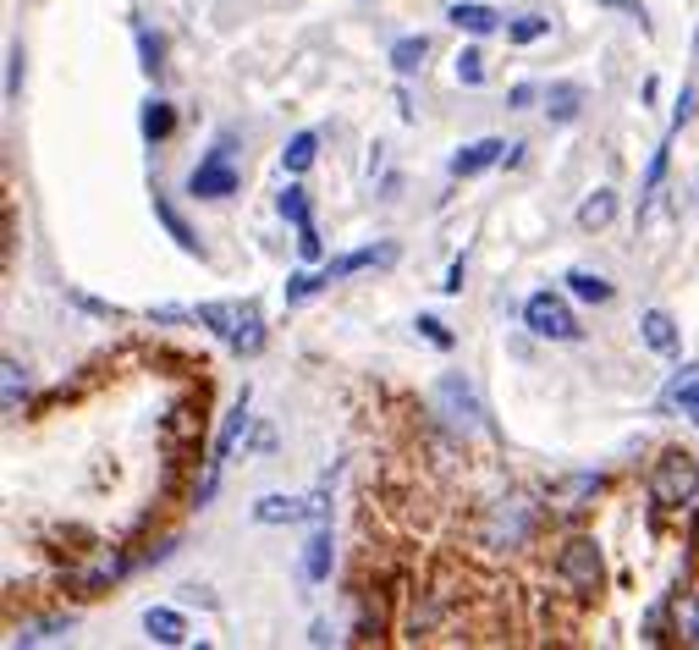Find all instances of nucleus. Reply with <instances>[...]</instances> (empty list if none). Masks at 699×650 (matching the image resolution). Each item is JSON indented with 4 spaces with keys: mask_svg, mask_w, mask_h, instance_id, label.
Returning <instances> with one entry per match:
<instances>
[{
    "mask_svg": "<svg viewBox=\"0 0 699 650\" xmlns=\"http://www.w3.org/2000/svg\"><path fill=\"white\" fill-rule=\"evenodd\" d=\"M193 321L210 325V331H215L232 353H243V358H254V353L265 347V321H260L254 304H199Z\"/></svg>",
    "mask_w": 699,
    "mask_h": 650,
    "instance_id": "1",
    "label": "nucleus"
},
{
    "mask_svg": "<svg viewBox=\"0 0 699 650\" xmlns=\"http://www.w3.org/2000/svg\"><path fill=\"white\" fill-rule=\"evenodd\" d=\"M650 496L661 507H683V501H699V469L689 453H667L650 475Z\"/></svg>",
    "mask_w": 699,
    "mask_h": 650,
    "instance_id": "2",
    "label": "nucleus"
},
{
    "mask_svg": "<svg viewBox=\"0 0 699 650\" xmlns=\"http://www.w3.org/2000/svg\"><path fill=\"white\" fill-rule=\"evenodd\" d=\"M237 165H232V144L221 139L204 161L193 165V176H188V199H232L237 193Z\"/></svg>",
    "mask_w": 699,
    "mask_h": 650,
    "instance_id": "3",
    "label": "nucleus"
},
{
    "mask_svg": "<svg viewBox=\"0 0 699 650\" xmlns=\"http://www.w3.org/2000/svg\"><path fill=\"white\" fill-rule=\"evenodd\" d=\"M524 325H529L535 336H546V342H578V336H584V325L573 321V309L561 304L557 293H535V298L524 304Z\"/></svg>",
    "mask_w": 699,
    "mask_h": 650,
    "instance_id": "4",
    "label": "nucleus"
},
{
    "mask_svg": "<svg viewBox=\"0 0 699 650\" xmlns=\"http://www.w3.org/2000/svg\"><path fill=\"white\" fill-rule=\"evenodd\" d=\"M557 568H561V579H567L573 590H584V596L600 590V573H606V568H600V546H595L589 535H573V540L561 546Z\"/></svg>",
    "mask_w": 699,
    "mask_h": 650,
    "instance_id": "5",
    "label": "nucleus"
},
{
    "mask_svg": "<svg viewBox=\"0 0 699 650\" xmlns=\"http://www.w3.org/2000/svg\"><path fill=\"white\" fill-rule=\"evenodd\" d=\"M529 524H535L529 501H524V496H502V501L490 507L485 540H490V546H524V540H529Z\"/></svg>",
    "mask_w": 699,
    "mask_h": 650,
    "instance_id": "6",
    "label": "nucleus"
},
{
    "mask_svg": "<svg viewBox=\"0 0 699 650\" xmlns=\"http://www.w3.org/2000/svg\"><path fill=\"white\" fill-rule=\"evenodd\" d=\"M435 397H440V408H446V419H452L457 430H474V425H479V403H474V392H468L457 375H446V380L435 386Z\"/></svg>",
    "mask_w": 699,
    "mask_h": 650,
    "instance_id": "7",
    "label": "nucleus"
},
{
    "mask_svg": "<svg viewBox=\"0 0 699 650\" xmlns=\"http://www.w3.org/2000/svg\"><path fill=\"white\" fill-rule=\"evenodd\" d=\"M507 161V144L502 139H479V144H463L457 155H452V176H479L485 165Z\"/></svg>",
    "mask_w": 699,
    "mask_h": 650,
    "instance_id": "8",
    "label": "nucleus"
},
{
    "mask_svg": "<svg viewBox=\"0 0 699 650\" xmlns=\"http://www.w3.org/2000/svg\"><path fill=\"white\" fill-rule=\"evenodd\" d=\"M392 260H397V248H392V243H381V248H353V254H342V260H331V265H325V282H342V276H353V271L392 265Z\"/></svg>",
    "mask_w": 699,
    "mask_h": 650,
    "instance_id": "9",
    "label": "nucleus"
},
{
    "mask_svg": "<svg viewBox=\"0 0 699 650\" xmlns=\"http://www.w3.org/2000/svg\"><path fill=\"white\" fill-rule=\"evenodd\" d=\"M143 634H149L154 646H188V623H182V612H171V607H149V612H143Z\"/></svg>",
    "mask_w": 699,
    "mask_h": 650,
    "instance_id": "10",
    "label": "nucleus"
},
{
    "mask_svg": "<svg viewBox=\"0 0 699 650\" xmlns=\"http://www.w3.org/2000/svg\"><path fill=\"white\" fill-rule=\"evenodd\" d=\"M331 562H336V546H331V529H320V535L303 546V579H308V585H325V579H331Z\"/></svg>",
    "mask_w": 699,
    "mask_h": 650,
    "instance_id": "11",
    "label": "nucleus"
},
{
    "mask_svg": "<svg viewBox=\"0 0 699 650\" xmlns=\"http://www.w3.org/2000/svg\"><path fill=\"white\" fill-rule=\"evenodd\" d=\"M446 17H452V22H457V28H463V33H479V39H485V33H496V28H502V17H496V11H490V6H479V0H457V6H452V11H446Z\"/></svg>",
    "mask_w": 699,
    "mask_h": 650,
    "instance_id": "12",
    "label": "nucleus"
},
{
    "mask_svg": "<svg viewBox=\"0 0 699 650\" xmlns=\"http://www.w3.org/2000/svg\"><path fill=\"white\" fill-rule=\"evenodd\" d=\"M578 111H584V89L578 83H551L546 89V116L551 122H578Z\"/></svg>",
    "mask_w": 699,
    "mask_h": 650,
    "instance_id": "13",
    "label": "nucleus"
},
{
    "mask_svg": "<svg viewBox=\"0 0 699 650\" xmlns=\"http://www.w3.org/2000/svg\"><path fill=\"white\" fill-rule=\"evenodd\" d=\"M611 215H617V193H611V187H595V193L578 204V226H584V232H600Z\"/></svg>",
    "mask_w": 699,
    "mask_h": 650,
    "instance_id": "14",
    "label": "nucleus"
},
{
    "mask_svg": "<svg viewBox=\"0 0 699 650\" xmlns=\"http://www.w3.org/2000/svg\"><path fill=\"white\" fill-rule=\"evenodd\" d=\"M254 518H260V524H297V518H308V501H292V496H260V501H254Z\"/></svg>",
    "mask_w": 699,
    "mask_h": 650,
    "instance_id": "15",
    "label": "nucleus"
},
{
    "mask_svg": "<svg viewBox=\"0 0 699 650\" xmlns=\"http://www.w3.org/2000/svg\"><path fill=\"white\" fill-rule=\"evenodd\" d=\"M639 331H645V342H650L656 353H678V325H672L667 309H650V315L639 321Z\"/></svg>",
    "mask_w": 699,
    "mask_h": 650,
    "instance_id": "16",
    "label": "nucleus"
},
{
    "mask_svg": "<svg viewBox=\"0 0 699 650\" xmlns=\"http://www.w3.org/2000/svg\"><path fill=\"white\" fill-rule=\"evenodd\" d=\"M567 293L584 298V304H611V282L595 276V271H567Z\"/></svg>",
    "mask_w": 699,
    "mask_h": 650,
    "instance_id": "17",
    "label": "nucleus"
},
{
    "mask_svg": "<svg viewBox=\"0 0 699 650\" xmlns=\"http://www.w3.org/2000/svg\"><path fill=\"white\" fill-rule=\"evenodd\" d=\"M424 55H429V39H424V33H408V39H397V44H392V67H397L403 78H414V72H419Z\"/></svg>",
    "mask_w": 699,
    "mask_h": 650,
    "instance_id": "18",
    "label": "nucleus"
},
{
    "mask_svg": "<svg viewBox=\"0 0 699 650\" xmlns=\"http://www.w3.org/2000/svg\"><path fill=\"white\" fill-rule=\"evenodd\" d=\"M314 155H320V133H292V144L281 150V165L297 176V171H308V165H314Z\"/></svg>",
    "mask_w": 699,
    "mask_h": 650,
    "instance_id": "19",
    "label": "nucleus"
},
{
    "mask_svg": "<svg viewBox=\"0 0 699 650\" xmlns=\"http://www.w3.org/2000/svg\"><path fill=\"white\" fill-rule=\"evenodd\" d=\"M171 128H176V111H171L165 100H149V105H143V139L160 144V139H171Z\"/></svg>",
    "mask_w": 699,
    "mask_h": 650,
    "instance_id": "20",
    "label": "nucleus"
},
{
    "mask_svg": "<svg viewBox=\"0 0 699 650\" xmlns=\"http://www.w3.org/2000/svg\"><path fill=\"white\" fill-rule=\"evenodd\" d=\"M154 215L165 221V232L176 237V248H182V254H204V248H199V237H193V226H188V221H182V215H176L165 199H154Z\"/></svg>",
    "mask_w": 699,
    "mask_h": 650,
    "instance_id": "21",
    "label": "nucleus"
},
{
    "mask_svg": "<svg viewBox=\"0 0 699 650\" xmlns=\"http://www.w3.org/2000/svg\"><path fill=\"white\" fill-rule=\"evenodd\" d=\"M325 287H331L325 271H297V276H286V304H303V298H314Z\"/></svg>",
    "mask_w": 699,
    "mask_h": 650,
    "instance_id": "22",
    "label": "nucleus"
},
{
    "mask_svg": "<svg viewBox=\"0 0 699 650\" xmlns=\"http://www.w3.org/2000/svg\"><path fill=\"white\" fill-rule=\"evenodd\" d=\"M695 392H699V375H695V369H678V375H672V386L661 392V414H672V408H678V403H689Z\"/></svg>",
    "mask_w": 699,
    "mask_h": 650,
    "instance_id": "23",
    "label": "nucleus"
},
{
    "mask_svg": "<svg viewBox=\"0 0 699 650\" xmlns=\"http://www.w3.org/2000/svg\"><path fill=\"white\" fill-rule=\"evenodd\" d=\"M546 33H551V17H518V22L507 28L513 44H535V39H546Z\"/></svg>",
    "mask_w": 699,
    "mask_h": 650,
    "instance_id": "24",
    "label": "nucleus"
},
{
    "mask_svg": "<svg viewBox=\"0 0 699 650\" xmlns=\"http://www.w3.org/2000/svg\"><path fill=\"white\" fill-rule=\"evenodd\" d=\"M281 215H286L292 226H308V193H303V187H286V193H281Z\"/></svg>",
    "mask_w": 699,
    "mask_h": 650,
    "instance_id": "25",
    "label": "nucleus"
},
{
    "mask_svg": "<svg viewBox=\"0 0 699 650\" xmlns=\"http://www.w3.org/2000/svg\"><path fill=\"white\" fill-rule=\"evenodd\" d=\"M457 83H468V89L485 83V55H479V50H463V55H457Z\"/></svg>",
    "mask_w": 699,
    "mask_h": 650,
    "instance_id": "26",
    "label": "nucleus"
},
{
    "mask_svg": "<svg viewBox=\"0 0 699 650\" xmlns=\"http://www.w3.org/2000/svg\"><path fill=\"white\" fill-rule=\"evenodd\" d=\"M678 640H689V646L699 640V601H695V596H689V601H678Z\"/></svg>",
    "mask_w": 699,
    "mask_h": 650,
    "instance_id": "27",
    "label": "nucleus"
},
{
    "mask_svg": "<svg viewBox=\"0 0 699 650\" xmlns=\"http://www.w3.org/2000/svg\"><path fill=\"white\" fill-rule=\"evenodd\" d=\"M61 629H72V618H50V623H39V629H28V634H17L22 646H44V640H55Z\"/></svg>",
    "mask_w": 699,
    "mask_h": 650,
    "instance_id": "28",
    "label": "nucleus"
},
{
    "mask_svg": "<svg viewBox=\"0 0 699 650\" xmlns=\"http://www.w3.org/2000/svg\"><path fill=\"white\" fill-rule=\"evenodd\" d=\"M139 50H143V72L154 78V72H160V39H154V33H143V28H139Z\"/></svg>",
    "mask_w": 699,
    "mask_h": 650,
    "instance_id": "29",
    "label": "nucleus"
},
{
    "mask_svg": "<svg viewBox=\"0 0 699 650\" xmlns=\"http://www.w3.org/2000/svg\"><path fill=\"white\" fill-rule=\"evenodd\" d=\"M6 94H22V44H11V67H6Z\"/></svg>",
    "mask_w": 699,
    "mask_h": 650,
    "instance_id": "30",
    "label": "nucleus"
},
{
    "mask_svg": "<svg viewBox=\"0 0 699 650\" xmlns=\"http://www.w3.org/2000/svg\"><path fill=\"white\" fill-rule=\"evenodd\" d=\"M419 331L429 336V342H435V347H452V331H446V325L435 321V315H419Z\"/></svg>",
    "mask_w": 699,
    "mask_h": 650,
    "instance_id": "31",
    "label": "nucleus"
},
{
    "mask_svg": "<svg viewBox=\"0 0 699 650\" xmlns=\"http://www.w3.org/2000/svg\"><path fill=\"white\" fill-rule=\"evenodd\" d=\"M297 254L303 260H320V232L314 226H297Z\"/></svg>",
    "mask_w": 699,
    "mask_h": 650,
    "instance_id": "32",
    "label": "nucleus"
},
{
    "mask_svg": "<svg viewBox=\"0 0 699 650\" xmlns=\"http://www.w3.org/2000/svg\"><path fill=\"white\" fill-rule=\"evenodd\" d=\"M695 116V89H683V100H678V111H672V128H683Z\"/></svg>",
    "mask_w": 699,
    "mask_h": 650,
    "instance_id": "33",
    "label": "nucleus"
},
{
    "mask_svg": "<svg viewBox=\"0 0 699 650\" xmlns=\"http://www.w3.org/2000/svg\"><path fill=\"white\" fill-rule=\"evenodd\" d=\"M17 380H22L17 375V358H6V408H17Z\"/></svg>",
    "mask_w": 699,
    "mask_h": 650,
    "instance_id": "34",
    "label": "nucleus"
},
{
    "mask_svg": "<svg viewBox=\"0 0 699 650\" xmlns=\"http://www.w3.org/2000/svg\"><path fill=\"white\" fill-rule=\"evenodd\" d=\"M667 176V150H656V161H650V176H645V187H656Z\"/></svg>",
    "mask_w": 699,
    "mask_h": 650,
    "instance_id": "35",
    "label": "nucleus"
},
{
    "mask_svg": "<svg viewBox=\"0 0 699 650\" xmlns=\"http://www.w3.org/2000/svg\"><path fill=\"white\" fill-rule=\"evenodd\" d=\"M440 287H446V293H463V260H452V271H446Z\"/></svg>",
    "mask_w": 699,
    "mask_h": 650,
    "instance_id": "36",
    "label": "nucleus"
},
{
    "mask_svg": "<svg viewBox=\"0 0 699 650\" xmlns=\"http://www.w3.org/2000/svg\"><path fill=\"white\" fill-rule=\"evenodd\" d=\"M600 6H617V11H634V17H645V6H639V0H600Z\"/></svg>",
    "mask_w": 699,
    "mask_h": 650,
    "instance_id": "37",
    "label": "nucleus"
},
{
    "mask_svg": "<svg viewBox=\"0 0 699 650\" xmlns=\"http://www.w3.org/2000/svg\"><path fill=\"white\" fill-rule=\"evenodd\" d=\"M683 414H689V419H695V425H699V392H695V397H689V403H683Z\"/></svg>",
    "mask_w": 699,
    "mask_h": 650,
    "instance_id": "38",
    "label": "nucleus"
}]
</instances>
